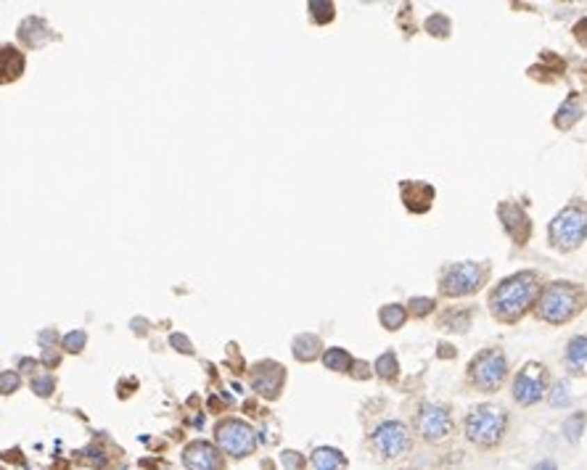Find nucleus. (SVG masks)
<instances>
[{
  "label": "nucleus",
  "instance_id": "nucleus-31",
  "mask_svg": "<svg viewBox=\"0 0 587 470\" xmlns=\"http://www.w3.org/2000/svg\"><path fill=\"white\" fill-rule=\"evenodd\" d=\"M283 465L289 470H302V465H305V460H302V455L299 452H283Z\"/></svg>",
  "mask_w": 587,
  "mask_h": 470
},
{
  "label": "nucleus",
  "instance_id": "nucleus-4",
  "mask_svg": "<svg viewBox=\"0 0 587 470\" xmlns=\"http://www.w3.org/2000/svg\"><path fill=\"white\" fill-rule=\"evenodd\" d=\"M463 428H466L468 441L479 446H494L508 428V415L494 405H479L466 415Z\"/></svg>",
  "mask_w": 587,
  "mask_h": 470
},
{
  "label": "nucleus",
  "instance_id": "nucleus-28",
  "mask_svg": "<svg viewBox=\"0 0 587 470\" xmlns=\"http://www.w3.org/2000/svg\"><path fill=\"white\" fill-rule=\"evenodd\" d=\"M29 386H32V391L38 394V396H51L56 389V380L54 375H38V378H32Z\"/></svg>",
  "mask_w": 587,
  "mask_h": 470
},
{
  "label": "nucleus",
  "instance_id": "nucleus-8",
  "mask_svg": "<svg viewBox=\"0 0 587 470\" xmlns=\"http://www.w3.org/2000/svg\"><path fill=\"white\" fill-rule=\"evenodd\" d=\"M371 446H373V452L381 460L402 457L410 449V431L400 420H384L371 433Z\"/></svg>",
  "mask_w": 587,
  "mask_h": 470
},
{
  "label": "nucleus",
  "instance_id": "nucleus-18",
  "mask_svg": "<svg viewBox=\"0 0 587 470\" xmlns=\"http://www.w3.org/2000/svg\"><path fill=\"white\" fill-rule=\"evenodd\" d=\"M24 72V53H19L11 45H3V82L19 79Z\"/></svg>",
  "mask_w": 587,
  "mask_h": 470
},
{
  "label": "nucleus",
  "instance_id": "nucleus-23",
  "mask_svg": "<svg viewBox=\"0 0 587 470\" xmlns=\"http://www.w3.org/2000/svg\"><path fill=\"white\" fill-rule=\"evenodd\" d=\"M309 11V19L315 22V24H328L331 19H334V3H328V0H312L307 6Z\"/></svg>",
  "mask_w": 587,
  "mask_h": 470
},
{
  "label": "nucleus",
  "instance_id": "nucleus-5",
  "mask_svg": "<svg viewBox=\"0 0 587 470\" xmlns=\"http://www.w3.org/2000/svg\"><path fill=\"white\" fill-rule=\"evenodd\" d=\"M214 441L230 457H249L257 449V436L252 426L239 418H225L214 426Z\"/></svg>",
  "mask_w": 587,
  "mask_h": 470
},
{
  "label": "nucleus",
  "instance_id": "nucleus-25",
  "mask_svg": "<svg viewBox=\"0 0 587 470\" xmlns=\"http://www.w3.org/2000/svg\"><path fill=\"white\" fill-rule=\"evenodd\" d=\"M426 32L428 35H437V38H447L450 35V19L444 13H434L426 19Z\"/></svg>",
  "mask_w": 587,
  "mask_h": 470
},
{
  "label": "nucleus",
  "instance_id": "nucleus-2",
  "mask_svg": "<svg viewBox=\"0 0 587 470\" xmlns=\"http://www.w3.org/2000/svg\"><path fill=\"white\" fill-rule=\"evenodd\" d=\"M582 307H585V291L577 286V283H563V280H558V283H550L540 293L537 314L545 323L561 325V323H569Z\"/></svg>",
  "mask_w": 587,
  "mask_h": 470
},
{
  "label": "nucleus",
  "instance_id": "nucleus-21",
  "mask_svg": "<svg viewBox=\"0 0 587 470\" xmlns=\"http://www.w3.org/2000/svg\"><path fill=\"white\" fill-rule=\"evenodd\" d=\"M323 365L328 367V370H334V373H349L352 357H349L347 349L334 346V349H325V354H323Z\"/></svg>",
  "mask_w": 587,
  "mask_h": 470
},
{
  "label": "nucleus",
  "instance_id": "nucleus-27",
  "mask_svg": "<svg viewBox=\"0 0 587 470\" xmlns=\"http://www.w3.org/2000/svg\"><path fill=\"white\" fill-rule=\"evenodd\" d=\"M572 402V394H569V383L566 380H558L550 391V405L553 407H566Z\"/></svg>",
  "mask_w": 587,
  "mask_h": 470
},
{
  "label": "nucleus",
  "instance_id": "nucleus-26",
  "mask_svg": "<svg viewBox=\"0 0 587 470\" xmlns=\"http://www.w3.org/2000/svg\"><path fill=\"white\" fill-rule=\"evenodd\" d=\"M61 343H64V349H67V352L80 354L82 349H85V343H88V333H85V330H72V333L64 336Z\"/></svg>",
  "mask_w": 587,
  "mask_h": 470
},
{
  "label": "nucleus",
  "instance_id": "nucleus-17",
  "mask_svg": "<svg viewBox=\"0 0 587 470\" xmlns=\"http://www.w3.org/2000/svg\"><path fill=\"white\" fill-rule=\"evenodd\" d=\"M566 365L574 373H587V336H574L566 346Z\"/></svg>",
  "mask_w": 587,
  "mask_h": 470
},
{
  "label": "nucleus",
  "instance_id": "nucleus-1",
  "mask_svg": "<svg viewBox=\"0 0 587 470\" xmlns=\"http://www.w3.org/2000/svg\"><path fill=\"white\" fill-rule=\"evenodd\" d=\"M537 293H540V283H537L534 273L510 275L503 283H497V288L490 293L492 314L503 323H513L532 307Z\"/></svg>",
  "mask_w": 587,
  "mask_h": 470
},
{
  "label": "nucleus",
  "instance_id": "nucleus-29",
  "mask_svg": "<svg viewBox=\"0 0 587 470\" xmlns=\"http://www.w3.org/2000/svg\"><path fill=\"white\" fill-rule=\"evenodd\" d=\"M410 312L415 314V317H424V314L434 312V299H424V296H415V299H410Z\"/></svg>",
  "mask_w": 587,
  "mask_h": 470
},
{
  "label": "nucleus",
  "instance_id": "nucleus-10",
  "mask_svg": "<svg viewBox=\"0 0 587 470\" xmlns=\"http://www.w3.org/2000/svg\"><path fill=\"white\" fill-rule=\"evenodd\" d=\"M415 428L426 441L437 444V441L447 439L453 433V415H450L447 407L442 405H424L421 412H418V418H415Z\"/></svg>",
  "mask_w": 587,
  "mask_h": 470
},
{
  "label": "nucleus",
  "instance_id": "nucleus-20",
  "mask_svg": "<svg viewBox=\"0 0 587 470\" xmlns=\"http://www.w3.org/2000/svg\"><path fill=\"white\" fill-rule=\"evenodd\" d=\"M378 320H381V325L387 330H400L405 325V320H408V312H405L402 304H387V307H381Z\"/></svg>",
  "mask_w": 587,
  "mask_h": 470
},
{
  "label": "nucleus",
  "instance_id": "nucleus-15",
  "mask_svg": "<svg viewBox=\"0 0 587 470\" xmlns=\"http://www.w3.org/2000/svg\"><path fill=\"white\" fill-rule=\"evenodd\" d=\"M309 462H312V468L315 470H347V457H344V452L336 449V446H318V449L312 452Z\"/></svg>",
  "mask_w": 587,
  "mask_h": 470
},
{
  "label": "nucleus",
  "instance_id": "nucleus-19",
  "mask_svg": "<svg viewBox=\"0 0 587 470\" xmlns=\"http://www.w3.org/2000/svg\"><path fill=\"white\" fill-rule=\"evenodd\" d=\"M579 117H582V104H579V98H577V95L572 92V95L563 101V106H561L558 111H556V127L566 130V127H572V124Z\"/></svg>",
  "mask_w": 587,
  "mask_h": 470
},
{
  "label": "nucleus",
  "instance_id": "nucleus-30",
  "mask_svg": "<svg viewBox=\"0 0 587 470\" xmlns=\"http://www.w3.org/2000/svg\"><path fill=\"white\" fill-rule=\"evenodd\" d=\"M0 380H3V394H14L19 389V375L11 373V370H3Z\"/></svg>",
  "mask_w": 587,
  "mask_h": 470
},
{
  "label": "nucleus",
  "instance_id": "nucleus-6",
  "mask_svg": "<svg viewBox=\"0 0 587 470\" xmlns=\"http://www.w3.org/2000/svg\"><path fill=\"white\" fill-rule=\"evenodd\" d=\"M508 375V359L500 349H484L468 365V378L479 391H494Z\"/></svg>",
  "mask_w": 587,
  "mask_h": 470
},
{
  "label": "nucleus",
  "instance_id": "nucleus-7",
  "mask_svg": "<svg viewBox=\"0 0 587 470\" xmlns=\"http://www.w3.org/2000/svg\"><path fill=\"white\" fill-rule=\"evenodd\" d=\"M484 280H487V267L484 264L460 261V264H453V267L444 270L440 280V291L444 296H450V299H458V296L476 293Z\"/></svg>",
  "mask_w": 587,
  "mask_h": 470
},
{
  "label": "nucleus",
  "instance_id": "nucleus-9",
  "mask_svg": "<svg viewBox=\"0 0 587 470\" xmlns=\"http://www.w3.org/2000/svg\"><path fill=\"white\" fill-rule=\"evenodd\" d=\"M547 391V370L540 362H526L513 378V399L519 405H537Z\"/></svg>",
  "mask_w": 587,
  "mask_h": 470
},
{
  "label": "nucleus",
  "instance_id": "nucleus-32",
  "mask_svg": "<svg viewBox=\"0 0 587 470\" xmlns=\"http://www.w3.org/2000/svg\"><path fill=\"white\" fill-rule=\"evenodd\" d=\"M574 38L579 40L582 45H587V19L577 22V26H574Z\"/></svg>",
  "mask_w": 587,
  "mask_h": 470
},
{
  "label": "nucleus",
  "instance_id": "nucleus-33",
  "mask_svg": "<svg viewBox=\"0 0 587 470\" xmlns=\"http://www.w3.org/2000/svg\"><path fill=\"white\" fill-rule=\"evenodd\" d=\"M172 346H177V352H186V354H191L193 352V346L188 343V339H183V336H172Z\"/></svg>",
  "mask_w": 587,
  "mask_h": 470
},
{
  "label": "nucleus",
  "instance_id": "nucleus-11",
  "mask_svg": "<svg viewBox=\"0 0 587 470\" xmlns=\"http://www.w3.org/2000/svg\"><path fill=\"white\" fill-rule=\"evenodd\" d=\"M283 383H286V370H283L278 362L265 359V362H257V365L252 367V389L259 394V396H265V399H278Z\"/></svg>",
  "mask_w": 587,
  "mask_h": 470
},
{
  "label": "nucleus",
  "instance_id": "nucleus-13",
  "mask_svg": "<svg viewBox=\"0 0 587 470\" xmlns=\"http://www.w3.org/2000/svg\"><path fill=\"white\" fill-rule=\"evenodd\" d=\"M497 214H500L503 227L508 230V235H510L519 246H524V243H526V238H529V233H532V222H529L526 211L521 209L519 204L506 201V204H500V206H497Z\"/></svg>",
  "mask_w": 587,
  "mask_h": 470
},
{
  "label": "nucleus",
  "instance_id": "nucleus-35",
  "mask_svg": "<svg viewBox=\"0 0 587 470\" xmlns=\"http://www.w3.org/2000/svg\"><path fill=\"white\" fill-rule=\"evenodd\" d=\"M532 470H558L556 468V462H550V460H542V462H537Z\"/></svg>",
  "mask_w": 587,
  "mask_h": 470
},
{
  "label": "nucleus",
  "instance_id": "nucleus-12",
  "mask_svg": "<svg viewBox=\"0 0 587 470\" xmlns=\"http://www.w3.org/2000/svg\"><path fill=\"white\" fill-rule=\"evenodd\" d=\"M183 465L188 470H225L223 449L209 441H191L183 449Z\"/></svg>",
  "mask_w": 587,
  "mask_h": 470
},
{
  "label": "nucleus",
  "instance_id": "nucleus-16",
  "mask_svg": "<svg viewBox=\"0 0 587 470\" xmlns=\"http://www.w3.org/2000/svg\"><path fill=\"white\" fill-rule=\"evenodd\" d=\"M321 349H323V341L318 339L315 333H302V336H296L291 343V352L299 362H312V359H318V357H321Z\"/></svg>",
  "mask_w": 587,
  "mask_h": 470
},
{
  "label": "nucleus",
  "instance_id": "nucleus-34",
  "mask_svg": "<svg viewBox=\"0 0 587 470\" xmlns=\"http://www.w3.org/2000/svg\"><path fill=\"white\" fill-rule=\"evenodd\" d=\"M42 362H45V365H58V354L51 352V349H45V354H42Z\"/></svg>",
  "mask_w": 587,
  "mask_h": 470
},
{
  "label": "nucleus",
  "instance_id": "nucleus-3",
  "mask_svg": "<svg viewBox=\"0 0 587 470\" xmlns=\"http://www.w3.org/2000/svg\"><path fill=\"white\" fill-rule=\"evenodd\" d=\"M550 243L561 251H572L587 238V206L585 204H569L553 217L547 227Z\"/></svg>",
  "mask_w": 587,
  "mask_h": 470
},
{
  "label": "nucleus",
  "instance_id": "nucleus-22",
  "mask_svg": "<svg viewBox=\"0 0 587 470\" xmlns=\"http://www.w3.org/2000/svg\"><path fill=\"white\" fill-rule=\"evenodd\" d=\"M373 370H376V375H381V378H387V380L397 378V370H400V362H397V354L384 352V354H381V357H378V359H376Z\"/></svg>",
  "mask_w": 587,
  "mask_h": 470
},
{
  "label": "nucleus",
  "instance_id": "nucleus-36",
  "mask_svg": "<svg viewBox=\"0 0 587 470\" xmlns=\"http://www.w3.org/2000/svg\"><path fill=\"white\" fill-rule=\"evenodd\" d=\"M40 341H42V343H51V341H54V343H56V330H45V333L40 336Z\"/></svg>",
  "mask_w": 587,
  "mask_h": 470
},
{
  "label": "nucleus",
  "instance_id": "nucleus-14",
  "mask_svg": "<svg viewBox=\"0 0 587 470\" xmlns=\"http://www.w3.org/2000/svg\"><path fill=\"white\" fill-rule=\"evenodd\" d=\"M402 191V201H405V206L410 211H415V214H424V211H428V206H431V201H434V188L428 183H418V180H408V183L400 185Z\"/></svg>",
  "mask_w": 587,
  "mask_h": 470
},
{
  "label": "nucleus",
  "instance_id": "nucleus-24",
  "mask_svg": "<svg viewBox=\"0 0 587 470\" xmlns=\"http://www.w3.org/2000/svg\"><path fill=\"white\" fill-rule=\"evenodd\" d=\"M582 428H585V412H574L572 418L563 423V436L574 444V441H579Z\"/></svg>",
  "mask_w": 587,
  "mask_h": 470
}]
</instances>
